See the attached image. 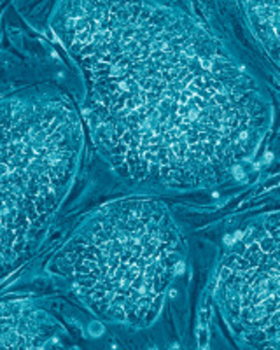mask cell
<instances>
[{
	"label": "cell",
	"instance_id": "cell-1",
	"mask_svg": "<svg viewBox=\"0 0 280 350\" xmlns=\"http://www.w3.org/2000/svg\"><path fill=\"white\" fill-rule=\"evenodd\" d=\"M259 245H261V250L264 254H271L273 250H277V242H275V238L271 235H266L264 238L259 242Z\"/></svg>",
	"mask_w": 280,
	"mask_h": 350
},
{
	"label": "cell",
	"instance_id": "cell-2",
	"mask_svg": "<svg viewBox=\"0 0 280 350\" xmlns=\"http://www.w3.org/2000/svg\"><path fill=\"white\" fill-rule=\"evenodd\" d=\"M212 102L215 103V105H219V107H224V105H228V95L224 93V91H217V93L214 95Z\"/></svg>",
	"mask_w": 280,
	"mask_h": 350
},
{
	"label": "cell",
	"instance_id": "cell-3",
	"mask_svg": "<svg viewBox=\"0 0 280 350\" xmlns=\"http://www.w3.org/2000/svg\"><path fill=\"white\" fill-rule=\"evenodd\" d=\"M182 54L187 58V60H193V58H196V49L193 47V46H187V47L182 49Z\"/></svg>",
	"mask_w": 280,
	"mask_h": 350
},
{
	"label": "cell",
	"instance_id": "cell-4",
	"mask_svg": "<svg viewBox=\"0 0 280 350\" xmlns=\"http://www.w3.org/2000/svg\"><path fill=\"white\" fill-rule=\"evenodd\" d=\"M198 62H200V65H201V68H203V70H212V67H214L212 60H207V58H198Z\"/></svg>",
	"mask_w": 280,
	"mask_h": 350
},
{
	"label": "cell",
	"instance_id": "cell-5",
	"mask_svg": "<svg viewBox=\"0 0 280 350\" xmlns=\"http://www.w3.org/2000/svg\"><path fill=\"white\" fill-rule=\"evenodd\" d=\"M231 273H233V268H229V266H222V270H221V280L228 279V277H231Z\"/></svg>",
	"mask_w": 280,
	"mask_h": 350
},
{
	"label": "cell",
	"instance_id": "cell-6",
	"mask_svg": "<svg viewBox=\"0 0 280 350\" xmlns=\"http://www.w3.org/2000/svg\"><path fill=\"white\" fill-rule=\"evenodd\" d=\"M174 271H175V275H180V273H182V271H184V263L179 261L177 264H175V270Z\"/></svg>",
	"mask_w": 280,
	"mask_h": 350
},
{
	"label": "cell",
	"instance_id": "cell-7",
	"mask_svg": "<svg viewBox=\"0 0 280 350\" xmlns=\"http://www.w3.org/2000/svg\"><path fill=\"white\" fill-rule=\"evenodd\" d=\"M91 333H93V334H100V333H102V326H100V324H98V326L95 324V326H93V331H91Z\"/></svg>",
	"mask_w": 280,
	"mask_h": 350
},
{
	"label": "cell",
	"instance_id": "cell-8",
	"mask_svg": "<svg viewBox=\"0 0 280 350\" xmlns=\"http://www.w3.org/2000/svg\"><path fill=\"white\" fill-rule=\"evenodd\" d=\"M233 238H235V242H238V240L243 238V233H242V231H236L235 235H233Z\"/></svg>",
	"mask_w": 280,
	"mask_h": 350
},
{
	"label": "cell",
	"instance_id": "cell-9",
	"mask_svg": "<svg viewBox=\"0 0 280 350\" xmlns=\"http://www.w3.org/2000/svg\"><path fill=\"white\" fill-rule=\"evenodd\" d=\"M233 172H235L236 177H243V173H242V168H238V166H235V170H233Z\"/></svg>",
	"mask_w": 280,
	"mask_h": 350
},
{
	"label": "cell",
	"instance_id": "cell-10",
	"mask_svg": "<svg viewBox=\"0 0 280 350\" xmlns=\"http://www.w3.org/2000/svg\"><path fill=\"white\" fill-rule=\"evenodd\" d=\"M233 242H235L233 236H226V238H224V244H228V245H233Z\"/></svg>",
	"mask_w": 280,
	"mask_h": 350
},
{
	"label": "cell",
	"instance_id": "cell-11",
	"mask_svg": "<svg viewBox=\"0 0 280 350\" xmlns=\"http://www.w3.org/2000/svg\"><path fill=\"white\" fill-rule=\"evenodd\" d=\"M247 138V131H240V140H245Z\"/></svg>",
	"mask_w": 280,
	"mask_h": 350
},
{
	"label": "cell",
	"instance_id": "cell-12",
	"mask_svg": "<svg viewBox=\"0 0 280 350\" xmlns=\"http://www.w3.org/2000/svg\"><path fill=\"white\" fill-rule=\"evenodd\" d=\"M170 296L175 298V296H177V291H175V289H172V291H170Z\"/></svg>",
	"mask_w": 280,
	"mask_h": 350
}]
</instances>
